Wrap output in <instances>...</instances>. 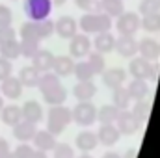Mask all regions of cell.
<instances>
[{"mask_svg":"<svg viewBox=\"0 0 160 158\" xmlns=\"http://www.w3.org/2000/svg\"><path fill=\"white\" fill-rule=\"evenodd\" d=\"M116 50L123 58H134L138 54V41L134 36H119L116 39Z\"/></svg>","mask_w":160,"mask_h":158,"instance_id":"obj_17","label":"cell"},{"mask_svg":"<svg viewBox=\"0 0 160 158\" xmlns=\"http://www.w3.org/2000/svg\"><path fill=\"white\" fill-rule=\"evenodd\" d=\"M75 145H77V149H80L82 153L95 151L97 145H99L97 132H93V130H82V132H78L77 138H75Z\"/></svg>","mask_w":160,"mask_h":158,"instance_id":"obj_14","label":"cell"},{"mask_svg":"<svg viewBox=\"0 0 160 158\" xmlns=\"http://www.w3.org/2000/svg\"><path fill=\"white\" fill-rule=\"evenodd\" d=\"M38 28H39L41 39H48L52 34H56V22L50 17L48 19H43V21H38Z\"/></svg>","mask_w":160,"mask_h":158,"instance_id":"obj_37","label":"cell"},{"mask_svg":"<svg viewBox=\"0 0 160 158\" xmlns=\"http://www.w3.org/2000/svg\"><path fill=\"white\" fill-rule=\"evenodd\" d=\"M142 28L147 34H157L160 32V13H151L142 17Z\"/></svg>","mask_w":160,"mask_h":158,"instance_id":"obj_34","label":"cell"},{"mask_svg":"<svg viewBox=\"0 0 160 158\" xmlns=\"http://www.w3.org/2000/svg\"><path fill=\"white\" fill-rule=\"evenodd\" d=\"M130 102H132V99H130V93L125 86L112 89V104L114 106H118L119 110H128Z\"/></svg>","mask_w":160,"mask_h":158,"instance_id":"obj_29","label":"cell"},{"mask_svg":"<svg viewBox=\"0 0 160 158\" xmlns=\"http://www.w3.org/2000/svg\"><path fill=\"white\" fill-rule=\"evenodd\" d=\"M99 11L110 15L112 19H118L125 11V4L123 0H99Z\"/></svg>","mask_w":160,"mask_h":158,"instance_id":"obj_28","label":"cell"},{"mask_svg":"<svg viewBox=\"0 0 160 158\" xmlns=\"http://www.w3.org/2000/svg\"><path fill=\"white\" fill-rule=\"evenodd\" d=\"M0 119H2V123L4 125H8V126H15L17 123H21L22 121V110H21V106H17V104H4V108H2V112H0Z\"/></svg>","mask_w":160,"mask_h":158,"instance_id":"obj_24","label":"cell"},{"mask_svg":"<svg viewBox=\"0 0 160 158\" xmlns=\"http://www.w3.org/2000/svg\"><path fill=\"white\" fill-rule=\"evenodd\" d=\"M22 89H24V86L21 84V80L17 78V77H13V75L0 82V95H2L4 99L17 101V99H21Z\"/></svg>","mask_w":160,"mask_h":158,"instance_id":"obj_8","label":"cell"},{"mask_svg":"<svg viewBox=\"0 0 160 158\" xmlns=\"http://www.w3.org/2000/svg\"><path fill=\"white\" fill-rule=\"evenodd\" d=\"M34 145L32 143H19L11 153H13V158H32L34 155Z\"/></svg>","mask_w":160,"mask_h":158,"instance_id":"obj_41","label":"cell"},{"mask_svg":"<svg viewBox=\"0 0 160 158\" xmlns=\"http://www.w3.org/2000/svg\"><path fill=\"white\" fill-rule=\"evenodd\" d=\"M54 22H56V34L63 39H71L73 36L78 34V21L73 19L71 15H63Z\"/></svg>","mask_w":160,"mask_h":158,"instance_id":"obj_9","label":"cell"},{"mask_svg":"<svg viewBox=\"0 0 160 158\" xmlns=\"http://www.w3.org/2000/svg\"><path fill=\"white\" fill-rule=\"evenodd\" d=\"M125 87L128 89L132 101H143V99H147V95H149V84H147V80L132 78Z\"/></svg>","mask_w":160,"mask_h":158,"instance_id":"obj_23","label":"cell"},{"mask_svg":"<svg viewBox=\"0 0 160 158\" xmlns=\"http://www.w3.org/2000/svg\"><path fill=\"white\" fill-rule=\"evenodd\" d=\"M73 123V112L71 108H67L65 104H58V106H50L48 114H47V130L52 132L54 136L63 134V130Z\"/></svg>","mask_w":160,"mask_h":158,"instance_id":"obj_1","label":"cell"},{"mask_svg":"<svg viewBox=\"0 0 160 158\" xmlns=\"http://www.w3.org/2000/svg\"><path fill=\"white\" fill-rule=\"evenodd\" d=\"M138 54L149 62H157L160 58V43L153 37H143L138 43Z\"/></svg>","mask_w":160,"mask_h":158,"instance_id":"obj_11","label":"cell"},{"mask_svg":"<svg viewBox=\"0 0 160 158\" xmlns=\"http://www.w3.org/2000/svg\"><path fill=\"white\" fill-rule=\"evenodd\" d=\"M36 132H38V125H36V123H30V121H26V119H22L21 123H17V125L13 126V136H15V140L21 141V143H32Z\"/></svg>","mask_w":160,"mask_h":158,"instance_id":"obj_10","label":"cell"},{"mask_svg":"<svg viewBox=\"0 0 160 158\" xmlns=\"http://www.w3.org/2000/svg\"><path fill=\"white\" fill-rule=\"evenodd\" d=\"M88 63L91 65V69H93V73H95V77L97 75H102V71L106 69V62H104V54H101V52H89L88 54Z\"/></svg>","mask_w":160,"mask_h":158,"instance_id":"obj_35","label":"cell"},{"mask_svg":"<svg viewBox=\"0 0 160 158\" xmlns=\"http://www.w3.org/2000/svg\"><path fill=\"white\" fill-rule=\"evenodd\" d=\"M95 50L101 52V54H108L112 50H116V37L112 36V32H101V34H95V39L91 41Z\"/></svg>","mask_w":160,"mask_h":158,"instance_id":"obj_19","label":"cell"},{"mask_svg":"<svg viewBox=\"0 0 160 158\" xmlns=\"http://www.w3.org/2000/svg\"><path fill=\"white\" fill-rule=\"evenodd\" d=\"M32 158H48V155L47 153H43V151H34V155H32Z\"/></svg>","mask_w":160,"mask_h":158,"instance_id":"obj_49","label":"cell"},{"mask_svg":"<svg viewBox=\"0 0 160 158\" xmlns=\"http://www.w3.org/2000/svg\"><path fill=\"white\" fill-rule=\"evenodd\" d=\"M128 73L132 78H140V80H157L158 75V65L142 58V56H134L130 58L128 63Z\"/></svg>","mask_w":160,"mask_h":158,"instance_id":"obj_2","label":"cell"},{"mask_svg":"<svg viewBox=\"0 0 160 158\" xmlns=\"http://www.w3.org/2000/svg\"><path fill=\"white\" fill-rule=\"evenodd\" d=\"M0 56L9 60V62H15L17 58H21V41L11 39L8 43H2L0 45Z\"/></svg>","mask_w":160,"mask_h":158,"instance_id":"obj_30","label":"cell"},{"mask_svg":"<svg viewBox=\"0 0 160 158\" xmlns=\"http://www.w3.org/2000/svg\"><path fill=\"white\" fill-rule=\"evenodd\" d=\"M78 28L84 34H99V13H84L78 21Z\"/></svg>","mask_w":160,"mask_h":158,"instance_id":"obj_26","label":"cell"},{"mask_svg":"<svg viewBox=\"0 0 160 158\" xmlns=\"http://www.w3.org/2000/svg\"><path fill=\"white\" fill-rule=\"evenodd\" d=\"M91 47H93V43L88 34H77L69 41V56L73 60H84L91 52Z\"/></svg>","mask_w":160,"mask_h":158,"instance_id":"obj_6","label":"cell"},{"mask_svg":"<svg viewBox=\"0 0 160 158\" xmlns=\"http://www.w3.org/2000/svg\"><path fill=\"white\" fill-rule=\"evenodd\" d=\"M119 108L114 104H104L97 110V121L101 125H116V121L119 117Z\"/></svg>","mask_w":160,"mask_h":158,"instance_id":"obj_25","label":"cell"},{"mask_svg":"<svg viewBox=\"0 0 160 158\" xmlns=\"http://www.w3.org/2000/svg\"><path fill=\"white\" fill-rule=\"evenodd\" d=\"M39 77H41V73L36 67L26 65V67H22V69L19 71V77H17V78L21 80V84H22L24 87H38Z\"/></svg>","mask_w":160,"mask_h":158,"instance_id":"obj_27","label":"cell"},{"mask_svg":"<svg viewBox=\"0 0 160 158\" xmlns=\"http://www.w3.org/2000/svg\"><path fill=\"white\" fill-rule=\"evenodd\" d=\"M136 119H140L142 123H145L149 116H151V104H149V101H134V106H132V110H130Z\"/></svg>","mask_w":160,"mask_h":158,"instance_id":"obj_33","label":"cell"},{"mask_svg":"<svg viewBox=\"0 0 160 158\" xmlns=\"http://www.w3.org/2000/svg\"><path fill=\"white\" fill-rule=\"evenodd\" d=\"M114 26L118 28L119 36H136V32L142 28V17L132 11H123Z\"/></svg>","mask_w":160,"mask_h":158,"instance_id":"obj_5","label":"cell"},{"mask_svg":"<svg viewBox=\"0 0 160 158\" xmlns=\"http://www.w3.org/2000/svg\"><path fill=\"white\" fill-rule=\"evenodd\" d=\"M142 125H143V123H142L140 119H136V116H134L130 110H121L119 117L116 121L118 130H119L121 134H125V136H132V134L140 132Z\"/></svg>","mask_w":160,"mask_h":158,"instance_id":"obj_7","label":"cell"},{"mask_svg":"<svg viewBox=\"0 0 160 158\" xmlns=\"http://www.w3.org/2000/svg\"><path fill=\"white\" fill-rule=\"evenodd\" d=\"M101 77H102V82H104L106 87L116 89V87H121L127 82V71L121 69V67H110V69H104Z\"/></svg>","mask_w":160,"mask_h":158,"instance_id":"obj_13","label":"cell"},{"mask_svg":"<svg viewBox=\"0 0 160 158\" xmlns=\"http://www.w3.org/2000/svg\"><path fill=\"white\" fill-rule=\"evenodd\" d=\"M21 110H22V119H26V121H30V123H41L43 121V106H41L38 101H26L22 106H21Z\"/></svg>","mask_w":160,"mask_h":158,"instance_id":"obj_20","label":"cell"},{"mask_svg":"<svg viewBox=\"0 0 160 158\" xmlns=\"http://www.w3.org/2000/svg\"><path fill=\"white\" fill-rule=\"evenodd\" d=\"M11 39H17V32L13 26H0V45Z\"/></svg>","mask_w":160,"mask_h":158,"instance_id":"obj_45","label":"cell"},{"mask_svg":"<svg viewBox=\"0 0 160 158\" xmlns=\"http://www.w3.org/2000/svg\"><path fill=\"white\" fill-rule=\"evenodd\" d=\"M73 75L77 77L78 82H86V80H93L95 77V73H93V69H91V65L88 63V60H80L75 63V71H73Z\"/></svg>","mask_w":160,"mask_h":158,"instance_id":"obj_31","label":"cell"},{"mask_svg":"<svg viewBox=\"0 0 160 158\" xmlns=\"http://www.w3.org/2000/svg\"><path fill=\"white\" fill-rule=\"evenodd\" d=\"M75 4L78 9H84L86 13H91V11L99 13V0H75Z\"/></svg>","mask_w":160,"mask_h":158,"instance_id":"obj_42","label":"cell"},{"mask_svg":"<svg viewBox=\"0 0 160 158\" xmlns=\"http://www.w3.org/2000/svg\"><path fill=\"white\" fill-rule=\"evenodd\" d=\"M112 28H114V19L110 15L99 11V34L101 32H110Z\"/></svg>","mask_w":160,"mask_h":158,"instance_id":"obj_43","label":"cell"},{"mask_svg":"<svg viewBox=\"0 0 160 158\" xmlns=\"http://www.w3.org/2000/svg\"><path fill=\"white\" fill-rule=\"evenodd\" d=\"M97 106L91 102V101H86V102H78L71 112H73V121L78 125V126H91L95 121H97Z\"/></svg>","mask_w":160,"mask_h":158,"instance_id":"obj_4","label":"cell"},{"mask_svg":"<svg viewBox=\"0 0 160 158\" xmlns=\"http://www.w3.org/2000/svg\"><path fill=\"white\" fill-rule=\"evenodd\" d=\"M102 158H121V155H118L116 151H108V153H104Z\"/></svg>","mask_w":160,"mask_h":158,"instance_id":"obj_48","label":"cell"},{"mask_svg":"<svg viewBox=\"0 0 160 158\" xmlns=\"http://www.w3.org/2000/svg\"><path fill=\"white\" fill-rule=\"evenodd\" d=\"M77 158H93V156H91L89 153H82V155H80V156H77Z\"/></svg>","mask_w":160,"mask_h":158,"instance_id":"obj_52","label":"cell"},{"mask_svg":"<svg viewBox=\"0 0 160 158\" xmlns=\"http://www.w3.org/2000/svg\"><path fill=\"white\" fill-rule=\"evenodd\" d=\"M39 41H34V39H21V56L24 58H34V54L39 50Z\"/></svg>","mask_w":160,"mask_h":158,"instance_id":"obj_38","label":"cell"},{"mask_svg":"<svg viewBox=\"0 0 160 158\" xmlns=\"http://www.w3.org/2000/svg\"><path fill=\"white\" fill-rule=\"evenodd\" d=\"M62 82H60V77L58 75H54L52 71H48V73H43L39 77V84H38V87H39V91H47V89H50V87H54V86H60Z\"/></svg>","mask_w":160,"mask_h":158,"instance_id":"obj_36","label":"cell"},{"mask_svg":"<svg viewBox=\"0 0 160 158\" xmlns=\"http://www.w3.org/2000/svg\"><path fill=\"white\" fill-rule=\"evenodd\" d=\"M138 9H140L142 17L151 15V13H160V0H142Z\"/></svg>","mask_w":160,"mask_h":158,"instance_id":"obj_40","label":"cell"},{"mask_svg":"<svg viewBox=\"0 0 160 158\" xmlns=\"http://www.w3.org/2000/svg\"><path fill=\"white\" fill-rule=\"evenodd\" d=\"M11 22H13V11L6 4H0V26H11Z\"/></svg>","mask_w":160,"mask_h":158,"instance_id":"obj_44","label":"cell"},{"mask_svg":"<svg viewBox=\"0 0 160 158\" xmlns=\"http://www.w3.org/2000/svg\"><path fill=\"white\" fill-rule=\"evenodd\" d=\"M11 149H9V141L6 140V138H0V156L2 155H6V153H9Z\"/></svg>","mask_w":160,"mask_h":158,"instance_id":"obj_47","label":"cell"},{"mask_svg":"<svg viewBox=\"0 0 160 158\" xmlns=\"http://www.w3.org/2000/svg\"><path fill=\"white\" fill-rule=\"evenodd\" d=\"M2 108H4V97L0 95V112H2Z\"/></svg>","mask_w":160,"mask_h":158,"instance_id":"obj_54","label":"cell"},{"mask_svg":"<svg viewBox=\"0 0 160 158\" xmlns=\"http://www.w3.org/2000/svg\"><path fill=\"white\" fill-rule=\"evenodd\" d=\"M41 95H43V101H45L47 104H50V106L65 104V101H67V89H65L62 84H60V86H54V87H50V89H47V91H43Z\"/></svg>","mask_w":160,"mask_h":158,"instance_id":"obj_22","label":"cell"},{"mask_svg":"<svg viewBox=\"0 0 160 158\" xmlns=\"http://www.w3.org/2000/svg\"><path fill=\"white\" fill-rule=\"evenodd\" d=\"M11 73H13V65H11V62L0 56V82L6 80L8 77H11Z\"/></svg>","mask_w":160,"mask_h":158,"instance_id":"obj_46","label":"cell"},{"mask_svg":"<svg viewBox=\"0 0 160 158\" xmlns=\"http://www.w3.org/2000/svg\"><path fill=\"white\" fill-rule=\"evenodd\" d=\"M65 2H67V0H52V4H54V6H63Z\"/></svg>","mask_w":160,"mask_h":158,"instance_id":"obj_51","label":"cell"},{"mask_svg":"<svg viewBox=\"0 0 160 158\" xmlns=\"http://www.w3.org/2000/svg\"><path fill=\"white\" fill-rule=\"evenodd\" d=\"M19 34H21V39L41 41L39 28H38V22H36V21H26V22H22V26H21V30H19Z\"/></svg>","mask_w":160,"mask_h":158,"instance_id":"obj_32","label":"cell"},{"mask_svg":"<svg viewBox=\"0 0 160 158\" xmlns=\"http://www.w3.org/2000/svg\"><path fill=\"white\" fill-rule=\"evenodd\" d=\"M121 158H136V151H132V149H128V151L125 153V156H121Z\"/></svg>","mask_w":160,"mask_h":158,"instance_id":"obj_50","label":"cell"},{"mask_svg":"<svg viewBox=\"0 0 160 158\" xmlns=\"http://www.w3.org/2000/svg\"><path fill=\"white\" fill-rule=\"evenodd\" d=\"M73 95L78 102L91 101L97 95V86L93 84V80H86V82H77L73 87Z\"/></svg>","mask_w":160,"mask_h":158,"instance_id":"obj_18","label":"cell"},{"mask_svg":"<svg viewBox=\"0 0 160 158\" xmlns=\"http://www.w3.org/2000/svg\"><path fill=\"white\" fill-rule=\"evenodd\" d=\"M0 158H13V153L9 151V153H6V155H2V156H0Z\"/></svg>","mask_w":160,"mask_h":158,"instance_id":"obj_53","label":"cell"},{"mask_svg":"<svg viewBox=\"0 0 160 158\" xmlns=\"http://www.w3.org/2000/svg\"><path fill=\"white\" fill-rule=\"evenodd\" d=\"M54 58H56V56H54L50 50L39 48V50L34 54V58H32V67H36L41 75H43V73H48V71H52Z\"/></svg>","mask_w":160,"mask_h":158,"instance_id":"obj_15","label":"cell"},{"mask_svg":"<svg viewBox=\"0 0 160 158\" xmlns=\"http://www.w3.org/2000/svg\"><path fill=\"white\" fill-rule=\"evenodd\" d=\"M97 138H99V143H102L104 147H114L119 141L121 132L116 125H101V128L97 130Z\"/></svg>","mask_w":160,"mask_h":158,"instance_id":"obj_16","label":"cell"},{"mask_svg":"<svg viewBox=\"0 0 160 158\" xmlns=\"http://www.w3.org/2000/svg\"><path fill=\"white\" fill-rule=\"evenodd\" d=\"M56 143H58L56 141V136L52 132H48L47 128L45 130H38L36 136H34V140H32L34 149L43 151V153H52V149L56 147Z\"/></svg>","mask_w":160,"mask_h":158,"instance_id":"obj_12","label":"cell"},{"mask_svg":"<svg viewBox=\"0 0 160 158\" xmlns=\"http://www.w3.org/2000/svg\"><path fill=\"white\" fill-rule=\"evenodd\" d=\"M52 0H24L22 4V9H24V15L28 17V21H43V19H48L50 13H52Z\"/></svg>","mask_w":160,"mask_h":158,"instance_id":"obj_3","label":"cell"},{"mask_svg":"<svg viewBox=\"0 0 160 158\" xmlns=\"http://www.w3.org/2000/svg\"><path fill=\"white\" fill-rule=\"evenodd\" d=\"M75 71V60L71 56H56L54 58V65H52V73L58 75L60 78L73 75Z\"/></svg>","mask_w":160,"mask_h":158,"instance_id":"obj_21","label":"cell"},{"mask_svg":"<svg viewBox=\"0 0 160 158\" xmlns=\"http://www.w3.org/2000/svg\"><path fill=\"white\" fill-rule=\"evenodd\" d=\"M52 158H77V155L69 143H56L52 149Z\"/></svg>","mask_w":160,"mask_h":158,"instance_id":"obj_39","label":"cell"}]
</instances>
